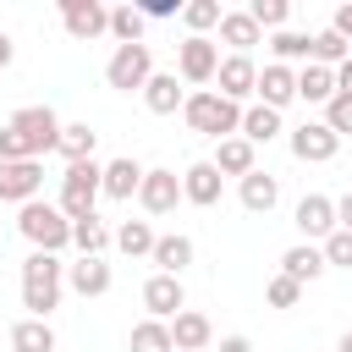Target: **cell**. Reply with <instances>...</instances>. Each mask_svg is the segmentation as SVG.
<instances>
[{
    "instance_id": "cell-1",
    "label": "cell",
    "mask_w": 352,
    "mask_h": 352,
    "mask_svg": "<svg viewBox=\"0 0 352 352\" xmlns=\"http://www.w3.org/2000/svg\"><path fill=\"white\" fill-rule=\"evenodd\" d=\"M60 143V116L50 104H22L0 126V160H38Z\"/></svg>"
},
{
    "instance_id": "cell-2",
    "label": "cell",
    "mask_w": 352,
    "mask_h": 352,
    "mask_svg": "<svg viewBox=\"0 0 352 352\" xmlns=\"http://www.w3.org/2000/svg\"><path fill=\"white\" fill-rule=\"evenodd\" d=\"M60 286H66L60 253H28L22 258V308H28V319H50L60 308Z\"/></svg>"
},
{
    "instance_id": "cell-3",
    "label": "cell",
    "mask_w": 352,
    "mask_h": 352,
    "mask_svg": "<svg viewBox=\"0 0 352 352\" xmlns=\"http://www.w3.org/2000/svg\"><path fill=\"white\" fill-rule=\"evenodd\" d=\"M182 116H187V126H192V132H204V138H214V143H226V138H236V132H242V104H231V99H226V94H214V88L187 94Z\"/></svg>"
},
{
    "instance_id": "cell-4",
    "label": "cell",
    "mask_w": 352,
    "mask_h": 352,
    "mask_svg": "<svg viewBox=\"0 0 352 352\" xmlns=\"http://www.w3.org/2000/svg\"><path fill=\"white\" fill-rule=\"evenodd\" d=\"M16 231L33 242V253H60V248L72 242V220L60 214V204H44V198L22 204V214H16Z\"/></svg>"
},
{
    "instance_id": "cell-5",
    "label": "cell",
    "mask_w": 352,
    "mask_h": 352,
    "mask_svg": "<svg viewBox=\"0 0 352 352\" xmlns=\"http://www.w3.org/2000/svg\"><path fill=\"white\" fill-rule=\"evenodd\" d=\"M99 192H104V165L99 160L66 165V176H60V214L66 220H88L94 204H99Z\"/></svg>"
},
{
    "instance_id": "cell-6",
    "label": "cell",
    "mask_w": 352,
    "mask_h": 352,
    "mask_svg": "<svg viewBox=\"0 0 352 352\" xmlns=\"http://www.w3.org/2000/svg\"><path fill=\"white\" fill-rule=\"evenodd\" d=\"M148 77H154V55H148V44H116V55L104 60V82H110L116 94H143Z\"/></svg>"
},
{
    "instance_id": "cell-7",
    "label": "cell",
    "mask_w": 352,
    "mask_h": 352,
    "mask_svg": "<svg viewBox=\"0 0 352 352\" xmlns=\"http://www.w3.org/2000/svg\"><path fill=\"white\" fill-rule=\"evenodd\" d=\"M176 72H182V82H214V72H220V44L214 38H182L176 44Z\"/></svg>"
},
{
    "instance_id": "cell-8",
    "label": "cell",
    "mask_w": 352,
    "mask_h": 352,
    "mask_svg": "<svg viewBox=\"0 0 352 352\" xmlns=\"http://www.w3.org/2000/svg\"><path fill=\"white\" fill-rule=\"evenodd\" d=\"M44 187L38 160H0V204H33Z\"/></svg>"
},
{
    "instance_id": "cell-9",
    "label": "cell",
    "mask_w": 352,
    "mask_h": 352,
    "mask_svg": "<svg viewBox=\"0 0 352 352\" xmlns=\"http://www.w3.org/2000/svg\"><path fill=\"white\" fill-rule=\"evenodd\" d=\"M60 28L77 38V44H94L99 33H110V11L99 0H60Z\"/></svg>"
},
{
    "instance_id": "cell-10",
    "label": "cell",
    "mask_w": 352,
    "mask_h": 352,
    "mask_svg": "<svg viewBox=\"0 0 352 352\" xmlns=\"http://www.w3.org/2000/svg\"><path fill=\"white\" fill-rule=\"evenodd\" d=\"M336 148H341V138H336L324 121H302V126H292V154H297L302 165H324V160H336Z\"/></svg>"
},
{
    "instance_id": "cell-11",
    "label": "cell",
    "mask_w": 352,
    "mask_h": 352,
    "mask_svg": "<svg viewBox=\"0 0 352 352\" xmlns=\"http://www.w3.org/2000/svg\"><path fill=\"white\" fill-rule=\"evenodd\" d=\"M143 308H148V319H176L182 308H187V292H182V275H148L143 280Z\"/></svg>"
},
{
    "instance_id": "cell-12",
    "label": "cell",
    "mask_w": 352,
    "mask_h": 352,
    "mask_svg": "<svg viewBox=\"0 0 352 352\" xmlns=\"http://www.w3.org/2000/svg\"><path fill=\"white\" fill-rule=\"evenodd\" d=\"M214 94H226L231 104H242L248 94H258V66H253V55H226L220 60V72H214Z\"/></svg>"
},
{
    "instance_id": "cell-13",
    "label": "cell",
    "mask_w": 352,
    "mask_h": 352,
    "mask_svg": "<svg viewBox=\"0 0 352 352\" xmlns=\"http://www.w3.org/2000/svg\"><path fill=\"white\" fill-rule=\"evenodd\" d=\"M138 204H143L148 214H170V209L182 204V176H176V170H143Z\"/></svg>"
},
{
    "instance_id": "cell-14",
    "label": "cell",
    "mask_w": 352,
    "mask_h": 352,
    "mask_svg": "<svg viewBox=\"0 0 352 352\" xmlns=\"http://www.w3.org/2000/svg\"><path fill=\"white\" fill-rule=\"evenodd\" d=\"M220 170H214V160H198V165H187L182 170V198L187 204H198V209H209V204H220Z\"/></svg>"
},
{
    "instance_id": "cell-15",
    "label": "cell",
    "mask_w": 352,
    "mask_h": 352,
    "mask_svg": "<svg viewBox=\"0 0 352 352\" xmlns=\"http://www.w3.org/2000/svg\"><path fill=\"white\" fill-rule=\"evenodd\" d=\"M297 231H302L308 242H314V236L324 242L330 231H341V226H336V198H324V192H308V198L297 204Z\"/></svg>"
},
{
    "instance_id": "cell-16",
    "label": "cell",
    "mask_w": 352,
    "mask_h": 352,
    "mask_svg": "<svg viewBox=\"0 0 352 352\" xmlns=\"http://www.w3.org/2000/svg\"><path fill=\"white\" fill-rule=\"evenodd\" d=\"M292 99H297V72H292V66H280V60H270V66L258 72V104L286 110Z\"/></svg>"
},
{
    "instance_id": "cell-17",
    "label": "cell",
    "mask_w": 352,
    "mask_h": 352,
    "mask_svg": "<svg viewBox=\"0 0 352 352\" xmlns=\"http://www.w3.org/2000/svg\"><path fill=\"white\" fill-rule=\"evenodd\" d=\"M330 264H324V248L319 242H297V248H286L280 253V275H292L297 286H308V280H319Z\"/></svg>"
},
{
    "instance_id": "cell-18",
    "label": "cell",
    "mask_w": 352,
    "mask_h": 352,
    "mask_svg": "<svg viewBox=\"0 0 352 352\" xmlns=\"http://www.w3.org/2000/svg\"><path fill=\"white\" fill-rule=\"evenodd\" d=\"M209 341H214V324H209L198 308H182V314L170 319V346H176V352H204Z\"/></svg>"
},
{
    "instance_id": "cell-19",
    "label": "cell",
    "mask_w": 352,
    "mask_h": 352,
    "mask_svg": "<svg viewBox=\"0 0 352 352\" xmlns=\"http://www.w3.org/2000/svg\"><path fill=\"white\" fill-rule=\"evenodd\" d=\"M143 104H148V116H176L187 104V88L176 82V72H154L143 88Z\"/></svg>"
},
{
    "instance_id": "cell-20",
    "label": "cell",
    "mask_w": 352,
    "mask_h": 352,
    "mask_svg": "<svg viewBox=\"0 0 352 352\" xmlns=\"http://www.w3.org/2000/svg\"><path fill=\"white\" fill-rule=\"evenodd\" d=\"M110 264L104 258H77V264H66V286L77 292V297H104L110 292Z\"/></svg>"
},
{
    "instance_id": "cell-21",
    "label": "cell",
    "mask_w": 352,
    "mask_h": 352,
    "mask_svg": "<svg viewBox=\"0 0 352 352\" xmlns=\"http://www.w3.org/2000/svg\"><path fill=\"white\" fill-rule=\"evenodd\" d=\"M214 170H220V176H236V182L253 176V170H258V165H253V143H248L242 132L226 138V143H214Z\"/></svg>"
},
{
    "instance_id": "cell-22",
    "label": "cell",
    "mask_w": 352,
    "mask_h": 352,
    "mask_svg": "<svg viewBox=\"0 0 352 352\" xmlns=\"http://www.w3.org/2000/svg\"><path fill=\"white\" fill-rule=\"evenodd\" d=\"M236 192H242V209H253V214H270V209L280 204V182H275L270 170L242 176V182H236Z\"/></svg>"
},
{
    "instance_id": "cell-23",
    "label": "cell",
    "mask_w": 352,
    "mask_h": 352,
    "mask_svg": "<svg viewBox=\"0 0 352 352\" xmlns=\"http://www.w3.org/2000/svg\"><path fill=\"white\" fill-rule=\"evenodd\" d=\"M138 187H143V165L132 154L104 165V198H138Z\"/></svg>"
},
{
    "instance_id": "cell-24",
    "label": "cell",
    "mask_w": 352,
    "mask_h": 352,
    "mask_svg": "<svg viewBox=\"0 0 352 352\" xmlns=\"http://www.w3.org/2000/svg\"><path fill=\"white\" fill-rule=\"evenodd\" d=\"M258 33H264V28H258L248 11H226V16H220V44H231V55H248V50L258 44Z\"/></svg>"
},
{
    "instance_id": "cell-25",
    "label": "cell",
    "mask_w": 352,
    "mask_h": 352,
    "mask_svg": "<svg viewBox=\"0 0 352 352\" xmlns=\"http://www.w3.org/2000/svg\"><path fill=\"white\" fill-rule=\"evenodd\" d=\"M94 143H99V132H94L88 121H66V126H60L55 154H60L66 165H77V160H94Z\"/></svg>"
},
{
    "instance_id": "cell-26",
    "label": "cell",
    "mask_w": 352,
    "mask_h": 352,
    "mask_svg": "<svg viewBox=\"0 0 352 352\" xmlns=\"http://www.w3.org/2000/svg\"><path fill=\"white\" fill-rule=\"evenodd\" d=\"M187 264H192V236L170 231V236L154 242V270H160V275H182Z\"/></svg>"
},
{
    "instance_id": "cell-27",
    "label": "cell",
    "mask_w": 352,
    "mask_h": 352,
    "mask_svg": "<svg viewBox=\"0 0 352 352\" xmlns=\"http://www.w3.org/2000/svg\"><path fill=\"white\" fill-rule=\"evenodd\" d=\"M297 99H308V104H330V99H336V72L308 60V66L297 72Z\"/></svg>"
},
{
    "instance_id": "cell-28",
    "label": "cell",
    "mask_w": 352,
    "mask_h": 352,
    "mask_svg": "<svg viewBox=\"0 0 352 352\" xmlns=\"http://www.w3.org/2000/svg\"><path fill=\"white\" fill-rule=\"evenodd\" d=\"M11 352H55L50 319H16L11 324Z\"/></svg>"
},
{
    "instance_id": "cell-29",
    "label": "cell",
    "mask_w": 352,
    "mask_h": 352,
    "mask_svg": "<svg viewBox=\"0 0 352 352\" xmlns=\"http://www.w3.org/2000/svg\"><path fill=\"white\" fill-rule=\"evenodd\" d=\"M242 138L258 148V143H270V138H280V110H270V104H248L242 110Z\"/></svg>"
},
{
    "instance_id": "cell-30",
    "label": "cell",
    "mask_w": 352,
    "mask_h": 352,
    "mask_svg": "<svg viewBox=\"0 0 352 352\" xmlns=\"http://www.w3.org/2000/svg\"><path fill=\"white\" fill-rule=\"evenodd\" d=\"M72 242L82 248V258H104V248H110L116 236L104 231V220H99V214H88V220H72Z\"/></svg>"
},
{
    "instance_id": "cell-31",
    "label": "cell",
    "mask_w": 352,
    "mask_h": 352,
    "mask_svg": "<svg viewBox=\"0 0 352 352\" xmlns=\"http://www.w3.org/2000/svg\"><path fill=\"white\" fill-rule=\"evenodd\" d=\"M154 242H160V236H154L148 220H126V226L116 231V248H121L126 258H154Z\"/></svg>"
},
{
    "instance_id": "cell-32",
    "label": "cell",
    "mask_w": 352,
    "mask_h": 352,
    "mask_svg": "<svg viewBox=\"0 0 352 352\" xmlns=\"http://www.w3.org/2000/svg\"><path fill=\"white\" fill-rule=\"evenodd\" d=\"M220 0H187L182 6V22H187V38H209V28H220Z\"/></svg>"
},
{
    "instance_id": "cell-33",
    "label": "cell",
    "mask_w": 352,
    "mask_h": 352,
    "mask_svg": "<svg viewBox=\"0 0 352 352\" xmlns=\"http://www.w3.org/2000/svg\"><path fill=\"white\" fill-rule=\"evenodd\" d=\"M270 50H275V60H280V66H286V60H314V33L280 28V33L270 38Z\"/></svg>"
},
{
    "instance_id": "cell-34",
    "label": "cell",
    "mask_w": 352,
    "mask_h": 352,
    "mask_svg": "<svg viewBox=\"0 0 352 352\" xmlns=\"http://www.w3.org/2000/svg\"><path fill=\"white\" fill-rule=\"evenodd\" d=\"M143 28H148V16H143L138 6H116V11H110V33H116V44H143Z\"/></svg>"
},
{
    "instance_id": "cell-35",
    "label": "cell",
    "mask_w": 352,
    "mask_h": 352,
    "mask_svg": "<svg viewBox=\"0 0 352 352\" xmlns=\"http://www.w3.org/2000/svg\"><path fill=\"white\" fill-rule=\"evenodd\" d=\"M132 352H176V346H170V324H165V319L132 324Z\"/></svg>"
},
{
    "instance_id": "cell-36",
    "label": "cell",
    "mask_w": 352,
    "mask_h": 352,
    "mask_svg": "<svg viewBox=\"0 0 352 352\" xmlns=\"http://www.w3.org/2000/svg\"><path fill=\"white\" fill-rule=\"evenodd\" d=\"M341 60H346V38H341L336 28H319V33H314V66H330V72H336Z\"/></svg>"
},
{
    "instance_id": "cell-37",
    "label": "cell",
    "mask_w": 352,
    "mask_h": 352,
    "mask_svg": "<svg viewBox=\"0 0 352 352\" xmlns=\"http://www.w3.org/2000/svg\"><path fill=\"white\" fill-rule=\"evenodd\" d=\"M248 16H253L258 28H275V33H280V28L292 22V6H286V0H253V6H248Z\"/></svg>"
},
{
    "instance_id": "cell-38",
    "label": "cell",
    "mask_w": 352,
    "mask_h": 352,
    "mask_svg": "<svg viewBox=\"0 0 352 352\" xmlns=\"http://www.w3.org/2000/svg\"><path fill=\"white\" fill-rule=\"evenodd\" d=\"M297 297H302V286H297L292 275H275V280L264 286V302H270V308H297Z\"/></svg>"
},
{
    "instance_id": "cell-39",
    "label": "cell",
    "mask_w": 352,
    "mask_h": 352,
    "mask_svg": "<svg viewBox=\"0 0 352 352\" xmlns=\"http://www.w3.org/2000/svg\"><path fill=\"white\" fill-rule=\"evenodd\" d=\"M319 248H324V264H336V270H352V231H330Z\"/></svg>"
},
{
    "instance_id": "cell-40",
    "label": "cell",
    "mask_w": 352,
    "mask_h": 352,
    "mask_svg": "<svg viewBox=\"0 0 352 352\" xmlns=\"http://www.w3.org/2000/svg\"><path fill=\"white\" fill-rule=\"evenodd\" d=\"M324 126H330L336 138H346V132H352V99H341V94H336V99L324 104Z\"/></svg>"
},
{
    "instance_id": "cell-41",
    "label": "cell",
    "mask_w": 352,
    "mask_h": 352,
    "mask_svg": "<svg viewBox=\"0 0 352 352\" xmlns=\"http://www.w3.org/2000/svg\"><path fill=\"white\" fill-rule=\"evenodd\" d=\"M138 11H143V16H148V22H160V16H176V11H182V6H176V0H143V6H138Z\"/></svg>"
},
{
    "instance_id": "cell-42",
    "label": "cell",
    "mask_w": 352,
    "mask_h": 352,
    "mask_svg": "<svg viewBox=\"0 0 352 352\" xmlns=\"http://www.w3.org/2000/svg\"><path fill=\"white\" fill-rule=\"evenodd\" d=\"M330 28H336V33H341V38L352 44V0H346V6H336V16H330Z\"/></svg>"
},
{
    "instance_id": "cell-43",
    "label": "cell",
    "mask_w": 352,
    "mask_h": 352,
    "mask_svg": "<svg viewBox=\"0 0 352 352\" xmlns=\"http://www.w3.org/2000/svg\"><path fill=\"white\" fill-rule=\"evenodd\" d=\"M336 94H341V99H352V55L336 66Z\"/></svg>"
},
{
    "instance_id": "cell-44",
    "label": "cell",
    "mask_w": 352,
    "mask_h": 352,
    "mask_svg": "<svg viewBox=\"0 0 352 352\" xmlns=\"http://www.w3.org/2000/svg\"><path fill=\"white\" fill-rule=\"evenodd\" d=\"M336 226H341V231H352V192H341V198H336Z\"/></svg>"
},
{
    "instance_id": "cell-45",
    "label": "cell",
    "mask_w": 352,
    "mask_h": 352,
    "mask_svg": "<svg viewBox=\"0 0 352 352\" xmlns=\"http://www.w3.org/2000/svg\"><path fill=\"white\" fill-rule=\"evenodd\" d=\"M214 352H253V341H248V336H226Z\"/></svg>"
},
{
    "instance_id": "cell-46",
    "label": "cell",
    "mask_w": 352,
    "mask_h": 352,
    "mask_svg": "<svg viewBox=\"0 0 352 352\" xmlns=\"http://www.w3.org/2000/svg\"><path fill=\"white\" fill-rule=\"evenodd\" d=\"M11 60H16V44H11V33H6V28H0V72H6V66H11Z\"/></svg>"
},
{
    "instance_id": "cell-47",
    "label": "cell",
    "mask_w": 352,
    "mask_h": 352,
    "mask_svg": "<svg viewBox=\"0 0 352 352\" xmlns=\"http://www.w3.org/2000/svg\"><path fill=\"white\" fill-rule=\"evenodd\" d=\"M336 352H352V330H346V336H341V341H336Z\"/></svg>"
}]
</instances>
